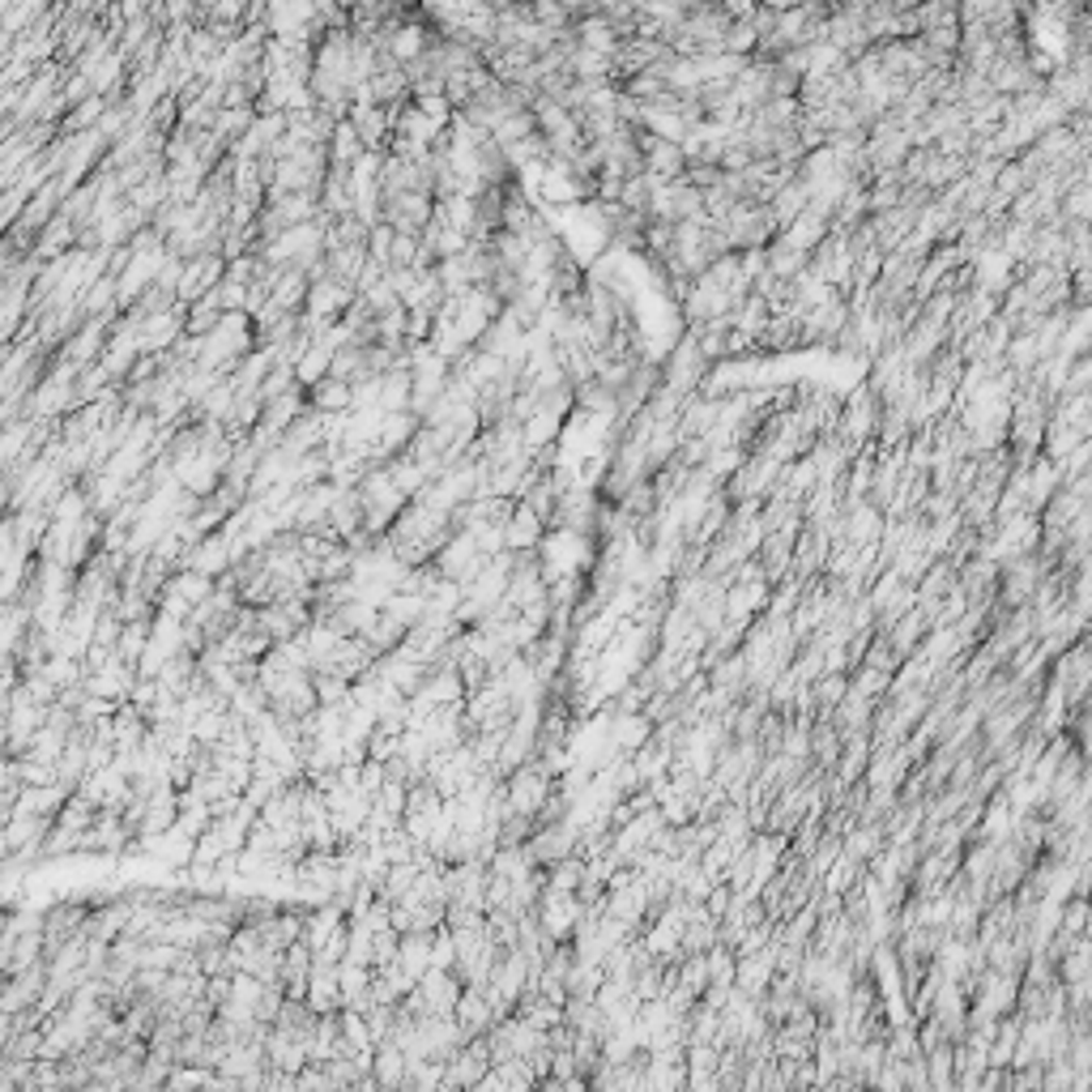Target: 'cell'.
I'll use <instances>...</instances> for the list:
<instances>
[{
	"label": "cell",
	"mask_w": 1092,
	"mask_h": 1092,
	"mask_svg": "<svg viewBox=\"0 0 1092 1092\" xmlns=\"http://www.w3.org/2000/svg\"><path fill=\"white\" fill-rule=\"evenodd\" d=\"M307 405L316 410V414H346V410H354V384H346V380H320L316 388H307Z\"/></svg>",
	"instance_id": "2"
},
{
	"label": "cell",
	"mask_w": 1092,
	"mask_h": 1092,
	"mask_svg": "<svg viewBox=\"0 0 1092 1092\" xmlns=\"http://www.w3.org/2000/svg\"><path fill=\"white\" fill-rule=\"evenodd\" d=\"M542 533H546V520H542L529 503H516L512 520L503 525V546H508V550H529V546L542 542Z\"/></svg>",
	"instance_id": "1"
}]
</instances>
